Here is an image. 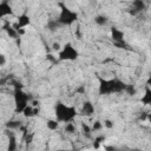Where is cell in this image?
Listing matches in <instances>:
<instances>
[{
    "instance_id": "cell-1",
    "label": "cell",
    "mask_w": 151,
    "mask_h": 151,
    "mask_svg": "<svg viewBox=\"0 0 151 151\" xmlns=\"http://www.w3.org/2000/svg\"><path fill=\"white\" fill-rule=\"evenodd\" d=\"M54 114L55 119L59 123H70L72 122L77 116V110L74 106L66 105L64 103H57L54 107Z\"/></svg>"
},
{
    "instance_id": "cell-2",
    "label": "cell",
    "mask_w": 151,
    "mask_h": 151,
    "mask_svg": "<svg viewBox=\"0 0 151 151\" xmlns=\"http://www.w3.org/2000/svg\"><path fill=\"white\" fill-rule=\"evenodd\" d=\"M125 84L119 79H100L99 80V94L118 93L125 90Z\"/></svg>"
},
{
    "instance_id": "cell-3",
    "label": "cell",
    "mask_w": 151,
    "mask_h": 151,
    "mask_svg": "<svg viewBox=\"0 0 151 151\" xmlns=\"http://www.w3.org/2000/svg\"><path fill=\"white\" fill-rule=\"evenodd\" d=\"M78 19V13L71 8H67L65 6L61 7L59 17L57 19V22L59 25H64V26H70L72 24H74Z\"/></svg>"
},
{
    "instance_id": "cell-4",
    "label": "cell",
    "mask_w": 151,
    "mask_h": 151,
    "mask_svg": "<svg viewBox=\"0 0 151 151\" xmlns=\"http://www.w3.org/2000/svg\"><path fill=\"white\" fill-rule=\"evenodd\" d=\"M29 96L22 88L14 90V104H15V112L21 113L22 110L29 104Z\"/></svg>"
},
{
    "instance_id": "cell-5",
    "label": "cell",
    "mask_w": 151,
    "mask_h": 151,
    "mask_svg": "<svg viewBox=\"0 0 151 151\" xmlns=\"http://www.w3.org/2000/svg\"><path fill=\"white\" fill-rule=\"evenodd\" d=\"M78 57H79V52L77 51V48L71 42H66L65 45H63L60 52L58 53V59L59 60L72 61V60H76Z\"/></svg>"
},
{
    "instance_id": "cell-6",
    "label": "cell",
    "mask_w": 151,
    "mask_h": 151,
    "mask_svg": "<svg viewBox=\"0 0 151 151\" xmlns=\"http://www.w3.org/2000/svg\"><path fill=\"white\" fill-rule=\"evenodd\" d=\"M28 25H31V18H29L28 14L22 13V14L18 15V18H17V22H14V24L12 25V27H13L14 29L18 31L19 28H25V27H27Z\"/></svg>"
},
{
    "instance_id": "cell-7",
    "label": "cell",
    "mask_w": 151,
    "mask_h": 151,
    "mask_svg": "<svg viewBox=\"0 0 151 151\" xmlns=\"http://www.w3.org/2000/svg\"><path fill=\"white\" fill-rule=\"evenodd\" d=\"M8 15H13V8L8 1L0 2V19L6 18Z\"/></svg>"
},
{
    "instance_id": "cell-8",
    "label": "cell",
    "mask_w": 151,
    "mask_h": 151,
    "mask_svg": "<svg viewBox=\"0 0 151 151\" xmlns=\"http://www.w3.org/2000/svg\"><path fill=\"white\" fill-rule=\"evenodd\" d=\"M111 38L114 44L124 42V32L117 27H112L111 28Z\"/></svg>"
},
{
    "instance_id": "cell-9",
    "label": "cell",
    "mask_w": 151,
    "mask_h": 151,
    "mask_svg": "<svg viewBox=\"0 0 151 151\" xmlns=\"http://www.w3.org/2000/svg\"><path fill=\"white\" fill-rule=\"evenodd\" d=\"M81 113H83L84 116H87V117L92 116V114L94 113V105H93L90 100L84 101L83 105H81Z\"/></svg>"
},
{
    "instance_id": "cell-10",
    "label": "cell",
    "mask_w": 151,
    "mask_h": 151,
    "mask_svg": "<svg viewBox=\"0 0 151 151\" xmlns=\"http://www.w3.org/2000/svg\"><path fill=\"white\" fill-rule=\"evenodd\" d=\"M18 150V142L17 137L14 134L8 136V145H7V151H17Z\"/></svg>"
},
{
    "instance_id": "cell-11",
    "label": "cell",
    "mask_w": 151,
    "mask_h": 151,
    "mask_svg": "<svg viewBox=\"0 0 151 151\" xmlns=\"http://www.w3.org/2000/svg\"><path fill=\"white\" fill-rule=\"evenodd\" d=\"M94 22L98 26H105L109 22V18L105 14H98V15L94 17Z\"/></svg>"
},
{
    "instance_id": "cell-12",
    "label": "cell",
    "mask_w": 151,
    "mask_h": 151,
    "mask_svg": "<svg viewBox=\"0 0 151 151\" xmlns=\"http://www.w3.org/2000/svg\"><path fill=\"white\" fill-rule=\"evenodd\" d=\"M4 29L6 31V33H7V35H8L9 38H12V39H17V38H19V34H18L17 29H14L11 25H6V26H4Z\"/></svg>"
},
{
    "instance_id": "cell-13",
    "label": "cell",
    "mask_w": 151,
    "mask_h": 151,
    "mask_svg": "<svg viewBox=\"0 0 151 151\" xmlns=\"http://www.w3.org/2000/svg\"><path fill=\"white\" fill-rule=\"evenodd\" d=\"M46 127H47L48 130H51V131H55V130H58V127H59V122H58L57 119L50 118V119L46 120Z\"/></svg>"
},
{
    "instance_id": "cell-14",
    "label": "cell",
    "mask_w": 151,
    "mask_h": 151,
    "mask_svg": "<svg viewBox=\"0 0 151 151\" xmlns=\"http://www.w3.org/2000/svg\"><path fill=\"white\" fill-rule=\"evenodd\" d=\"M20 126H21V122L17 120V119H12V120H8L6 123L7 130H15V129H19Z\"/></svg>"
},
{
    "instance_id": "cell-15",
    "label": "cell",
    "mask_w": 151,
    "mask_h": 151,
    "mask_svg": "<svg viewBox=\"0 0 151 151\" xmlns=\"http://www.w3.org/2000/svg\"><path fill=\"white\" fill-rule=\"evenodd\" d=\"M22 116L25 117V118H32V117H34V107H32L29 104L22 110Z\"/></svg>"
},
{
    "instance_id": "cell-16",
    "label": "cell",
    "mask_w": 151,
    "mask_h": 151,
    "mask_svg": "<svg viewBox=\"0 0 151 151\" xmlns=\"http://www.w3.org/2000/svg\"><path fill=\"white\" fill-rule=\"evenodd\" d=\"M132 8L139 13L140 11L145 9V2H144V1H142V0H136V1H133V2H132Z\"/></svg>"
},
{
    "instance_id": "cell-17",
    "label": "cell",
    "mask_w": 151,
    "mask_h": 151,
    "mask_svg": "<svg viewBox=\"0 0 151 151\" xmlns=\"http://www.w3.org/2000/svg\"><path fill=\"white\" fill-rule=\"evenodd\" d=\"M142 103H143L144 105H149V104H151V91H150L149 87H146L145 93H144V96L142 97Z\"/></svg>"
},
{
    "instance_id": "cell-18",
    "label": "cell",
    "mask_w": 151,
    "mask_h": 151,
    "mask_svg": "<svg viewBox=\"0 0 151 151\" xmlns=\"http://www.w3.org/2000/svg\"><path fill=\"white\" fill-rule=\"evenodd\" d=\"M81 132L85 137L87 138H91L92 136V130H91V126H88L87 124H81Z\"/></svg>"
},
{
    "instance_id": "cell-19",
    "label": "cell",
    "mask_w": 151,
    "mask_h": 151,
    "mask_svg": "<svg viewBox=\"0 0 151 151\" xmlns=\"http://www.w3.org/2000/svg\"><path fill=\"white\" fill-rule=\"evenodd\" d=\"M76 131H77V127H76V125H74L72 122L65 124V132H66V133L72 134V133H74Z\"/></svg>"
},
{
    "instance_id": "cell-20",
    "label": "cell",
    "mask_w": 151,
    "mask_h": 151,
    "mask_svg": "<svg viewBox=\"0 0 151 151\" xmlns=\"http://www.w3.org/2000/svg\"><path fill=\"white\" fill-rule=\"evenodd\" d=\"M124 91H125L129 96H134V94H137V88H136V86H134V85H132V84L126 85Z\"/></svg>"
},
{
    "instance_id": "cell-21",
    "label": "cell",
    "mask_w": 151,
    "mask_h": 151,
    "mask_svg": "<svg viewBox=\"0 0 151 151\" xmlns=\"http://www.w3.org/2000/svg\"><path fill=\"white\" fill-rule=\"evenodd\" d=\"M103 127H105V129H107V130H111V129H113V126H114V123H113V120H111V119H104L103 122Z\"/></svg>"
},
{
    "instance_id": "cell-22",
    "label": "cell",
    "mask_w": 151,
    "mask_h": 151,
    "mask_svg": "<svg viewBox=\"0 0 151 151\" xmlns=\"http://www.w3.org/2000/svg\"><path fill=\"white\" fill-rule=\"evenodd\" d=\"M101 129H103V123H101L100 120H96V122L93 123L92 127H91L92 132H93V131H99V130H101Z\"/></svg>"
},
{
    "instance_id": "cell-23",
    "label": "cell",
    "mask_w": 151,
    "mask_h": 151,
    "mask_svg": "<svg viewBox=\"0 0 151 151\" xmlns=\"http://www.w3.org/2000/svg\"><path fill=\"white\" fill-rule=\"evenodd\" d=\"M104 140H105V137H104V136L96 137V138H94V142H93V146H94L96 149H98V147H99V145H100Z\"/></svg>"
},
{
    "instance_id": "cell-24",
    "label": "cell",
    "mask_w": 151,
    "mask_h": 151,
    "mask_svg": "<svg viewBox=\"0 0 151 151\" xmlns=\"http://www.w3.org/2000/svg\"><path fill=\"white\" fill-rule=\"evenodd\" d=\"M61 47H63V45L60 44V42H58V41H54L53 44H52V50L53 51H55V52H60V50H61Z\"/></svg>"
},
{
    "instance_id": "cell-25",
    "label": "cell",
    "mask_w": 151,
    "mask_h": 151,
    "mask_svg": "<svg viewBox=\"0 0 151 151\" xmlns=\"http://www.w3.org/2000/svg\"><path fill=\"white\" fill-rule=\"evenodd\" d=\"M29 105H31L32 107H40V101L37 100V99H33V100L29 103Z\"/></svg>"
},
{
    "instance_id": "cell-26",
    "label": "cell",
    "mask_w": 151,
    "mask_h": 151,
    "mask_svg": "<svg viewBox=\"0 0 151 151\" xmlns=\"http://www.w3.org/2000/svg\"><path fill=\"white\" fill-rule=\"evenodd\" d=\"M5 64H6V57H5V54L0 53V67L4 66Z\"/></svg>"
},
{
    "instance_id": "cell-27",
    "label": "cell",
    "mask_w": 151,
    "mask_h": 151,
    "mask_svg": "<svg viewBox=\"0 0 151 151\" xmlns=\"http://www.w3.org/2000/svg\"><path fill=\"white\" fill-rule=\"evenodd\" d=\"M46 58H47V60H50L51 63H55V61H57V58H55L54 55H52V54H47Z\"/></svg>"
},
{
    "instance_id": "cell-28",
    "label": "cell",
    "mask_w": 151,
    "mask_h": 151,
    "mask_svg": "<svg viewBox=\"0 0 151 151\" xmlns=\"http://www.w3.org/2000/svg\"><path fill=\"white\" fill-rule=\"evenodd\" d=\"M32 139H33V134L27 136V137H26V143H27V144H28V143H31V142H32Z\"/></svg>"
},
{
    "instance_id": "cell-29",
    "label": "cell",
    "mask_w": 151,
    "mask_h": 151,
    "mask_svg": "<svg viewBox=\"0 0 151 151\" xmlns=\"http://www.w3.org/2000/svg\"><path fill=\"white\" fill-rule=\"evenodd\" d=\"M57 151H66V150H64V149H60V150H57Z\"/></svg>"
}]
</instances>
